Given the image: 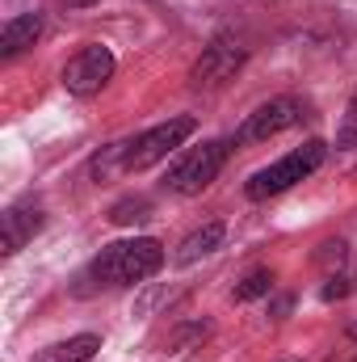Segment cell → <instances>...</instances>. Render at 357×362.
<instances>
[{
	"label": "cell",
	"instance_id": "cell-1",
	"mask_svg": "<svg viewBox=\"0 0 357 362\" xmlns=\"http://www.w3.org/2000/svg\"><path fill=\"white\" fill-rule=\"evenodd\" d=\"M164 266V245L152 236H131V240H114L105 245L85 270V282L92 291H122V286H139Z\"/></svg>",
	"mask_w": 357,
	"mask_h": 362
},
{
	"label": "cell",
	"instance_id": "cell-2",
	"mask_svg": "<svg viewBox=\"0 0 357 362\" xmlns=\"http://www.w3.org/2000/svg\"><path fill=\"white\" fill-rule=\"evenodd\" d=\"M324 156H328V144H324V139H307L303 148L286 152L282 160H273V165H265L261 173H253L248 185H244V194H248L253 202H265V198H273V194H282V189L307 181L320 165H324Z\"/></svg>",
	"mask_w": 357,
	"mask_h": 362
},
{
	"label": "cell",
	"instance_id": "cell-3",
	"mask_svg": "<svg viewBox=\"0 0 357 362\" xmlns=\"http://www.w3.org/2000/svg\"><path fill=\"white\" fill-rule=\"evenodd\" d=\"M193 131H198V118L181 114V118H169V122H160V127L135 135V139H122V173H143V169L169 160Z\"/></svg>",
	"mask_w": 357,
	"mask_h": 362
},
{
	"label": "cell",
	"instance_id": "cell-4",
	"mask_svg": "<svg viewBox=\"0 0 357 362\" xmlns=\"http://www.w3.org/2000/svg\"><path fill=\"white\" fill-rule=\"evenodd\" d=\"M223 160H227V144H219V139H210L202 148H189V152H181L177 160L169 165L164 189H173L181 198H193V194H202L210 181L219 177Z\"/></svg>",
	"mask_w": 357,
	"mask_h": 362
},
{
	"label": "cell",
	"instance_id": "cell-5",
	"mask_svg": "<svg viewBox=\"0 0 357 362\" xmlns=\"http://www.w3.org/2000/svg\"><path fill=\"white\" fill-rule=\"evenodd\" d=\"M109 76H114V51L101 47V42H92V47H80L68 59L63 89L72 93V97H92V93H101L109 85Z\"/></svg>",
	"mask_w": 357,
	"mask_h": 362
},
{
	"label": "cell",
	"instance_id": "cell-6",
	"mask_svg": "<svg viewBox=\"0 0 357 362\" xmlns=\"http://www.w3.org/2000/svg\"><path fill=\"white\" fill-rule=\"evenodd\" d=\"M303 118H307V105H303L298 97H273V101H265L257 114H248V122L236 131V144H265L273 135L298 127Z\"/></svg>",
	"mask_w": 357,
	"mask_h": 362
},
{
	"label": "cell",
	"instance_id": "cell-7",
	"mask_svg": "<svg viewBox=\"0 0 357 362\" xmlns=\"http://www.w3.org/2000/svg\"><path fill=\"white\" fill-rule=\"evenodd\" d=\"M240 68H244V47H236V42H214V47L202 51V59L193 64L189 81H193L198 89H214V85L231 81Z\"/></svg>",
	"mask_w": 357,
	"mask_h": 362
},
{
	"label": "cell",
	"instance_id": "cell-8",
	"mask_svg": "<svg viewBox=\"0 0 357 362\" xmlns=\"http://www.w3.org/2000/svg\"><path fill=\"white\" fill-rule=\"evenodd\" d=\"M0 223H4V253H17L25 240H34V232L42 228V206L34 202V198H21V202H13L4 215H0Z\"/></svg>",
	"mask_w": 357,
	"mask_h": 362
},
{
	"label": "cell",
	"instance_id": "cell-9",
	"mask_svg": "<svg viewBox=\"0 0 357 362\" xmlns=\"http://www.w3.org/2000/svg\"><path fill=\"white\" fill-rule=\"evenodd\" d=\"M38 34H42V17H38V13H17V17H8L4 30H0V55H4V59L21 55L25 47L38 42Z\"/></svg>",
	"mask_w": 357,
	"mask_h": 362
},
{
	"label": "cell",
	"instance_id": "cell-10",
	"mask_svg": "<svg viewBox=\"0 0 357 362\" xmlns=\"http://www.w3.org/2000/svg\"><path fill=\"white\" fill-rule=\"evenodd\" d=\"M223 236H227V228H223L219 219H214V223H202L198 232H189V236H185V240L177 245L173 262H177V266H193L198 257H210V253L223 245Z\"/></svg>",
	"mask_w": 357,
	"mask_h": 362
},
{
	"label": "cell",
	"instance_id": "cell-11",
	"mask_svg": "<svg viewBox=\"0 0 357 362\" xmlns=\"http://www.w3.org/2000/svg\"><path fill=\"white\" fill-rule=\"evenodd\" d=\"M97 350H101V337H92V333H80V337H72V341L55 346V358H59V362H89Z\"/></svg>",
	"mask_w": 357,
	"mask_h": 362
},
{
	"label": "cell",
	"instance_id": "cell-12",
	"mask_svg": "<svg viewBox=\"0 0 357 362\" xmlns=\"http://www.w3.org/2000/svg\"><path fill=\"white\" fill-rule=\"evenodd\" d=\"M269 291H273V274L269 270H253L236 291H231V295H236L240 303H248V299H261V295H269Z\"/></svg>",
	"mask_w": 357,
	"mask_h": 362
},
{
	"label": "cell",
	"instance_id": "cell-13",
	"mask_svg": "<svg viewBox=\"0 0 357 362\" xmlns=\"http://www.w3.org/2000/svg\"><path fill=\"white\" fill-rule=\"evenodd\" d=\"M147 211H152L147 198H126L109 211V223H139V219H147Z\"/></svg>",
	"mask_w": 357,
	"mask_h": 362
},
{
	"label": "cell",
	"instance_id": "cell-14",
	"mask_svg": "<svg viewBox=\"0 0 357 362\" xmlns=\"http://www.w3.org/2000/svg\"><path fill=\"white\" fill-rule=\"evenodd\" d=\"M337 148H357V93L349 97L345 114H341V131H337Z\"/></svg>",
	"mask_w": 357,
	"mask_h": 362
},
{
	"label": "cell",
	"instance_id": "cell-15",
	"mask_svg": "<svg viewBox=\"0 0 357 362\" xmlns=\"http://www.w3.org/2000/svg\"><path fill=\"white\" fill-rule=\"evenodd\" d=\"M59 4H68V8H89V4H97V0H59Z\"/></svg>",
	"mask_w": 357,
	"mask_h": 362
},
{
	"label": "cell",
	"instance_id": "cell-16",
	"mask_svg": "<svg viewBox=\"0 0 357 362\" xmlns=\"http://www.w3.org/2000/svg\"><path fill=\"white\" fill-rule=\"evenodd\" d=\"M349 337H353V341H357V325H353V329H349Z\"/></svg>",
	"mask_w": 357,
	"mask_h": 362
}]
</instances>
